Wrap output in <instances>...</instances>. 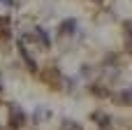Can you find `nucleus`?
<instances>
[{
	"instance_id": "obj_2",
	"label": "nucleus",
	"mask_w": 132,
	"mask_h": 130,
	"mask_svg": "<svg viewBox=\"0 0 132 130\" xmlns=\"http://www.w3.org/2000/svg\"><path fill=\"white\" fill-rule=\"evenodd\" d=\"M93 121H95L102 130H107L109 126H111V119H109L107 114H102V112H95V114H93Z\"/></svg>"
},
{
	"instance_id": "obj_3",
	"label": "nucleus",
	"mask_w": 132,
	"mask_h": 130,
	"mask_svg": "<svg viewBox=\"0 0 132 130\" xmlns=\"http://www.w3.org/2000/svg\"><path fill=\"white\" fill-rule=\"evenodd\" d=\"M74 30H77V21L74 19H65L60 23V35H72Z\"/></svg>"
},
{
	"instance_id": "obj_1",
	"label": "nucleus",
	"mask_w": 132,
	"mask_h": 130,
	"mask_svg": "<svg viewBox=\"0 0 132 130\" xmlns=\"http://www.w3.org/2000/svg\"><path fill=\"white\" fill-rule=\"evenodd\" d=\"M23 123H26V114H23L19 107H12V114H9L7 126H9L12 130H19V128H23Z\"/></svg>"
},
{
	"instance_id": "obj_4",
	"label": "nucleus",
	"mask_w": 132,
	"mask_h": 130,
	"mask_svg": "<svg viewBox=\"0 0 132 130\" xmlns=\"http://www.w3.org/2000/svg\"><path fill=\"white\" fill-rule=\"evenodd\" d=\"M19 51H21V56H23V60H26V65H28V67H30L32 72H35V70H37V65H35V60H32V56H30V53L26 51V47H23V44H19Z\"/></svg>"
},
{
	"instance_id": "obj_7",
	"label": "nucleus",
	"mask_w": 132,
	"mask_h": 130,
	"mask_svg": "<svg viewBox=\"0 0 132 130\" xmlns=\"http://www.w3.org/2000/svg\"><path fill=\"white\" fill-rule=\"evenodd\" d=\"M60 128H63V130H84L77 121H72V119H65V121L60 123Z\"/></svg>"
},
{
	"instance_id": "obj_11",
	"label": "nucleus",
	"mask_w": 132,
	"mask_h": 130,
	"mask_svg": "<svg viewBox=\"0 0 132 130\" xmlns=\"http://www.w3.org/2000/svg\"><path fill=\"white\" fill-rule=\"evenodd\" d=\"M95 2H102V0H95Z\"/></svg>"
},
{
	"instance_id": "obj_5",
	"label": "nucleus",
	"mask_w": 132,
	"mask_h": 130,
	"mask_svg": "<svg viewBox=\"0 0 132 130\" xmlns=\"http://www.w3.org/2000/svg\"><path fill=\"white\" fill-rule=\"evenodd\" d=\"M116 102L118 105H132V91H121L116 95Z\"/></svg>"
},
{
	"instance_id": "obj_6",
	"label": "nucleus",
	"mask_w": 132,
	"mask_h": 130,
	"mask_svg": "<svg viewBox=\"0 0 132 130\" xmlns=\"http://www.w3.org/2000/svg\"><path fill=\"white\" fill-rule=\"evenodd\" d=\"M123 35H125L128 47H132V21H123Z\"/></svg>"
},
{
	"instance_id": "obj_9",
	"label": "nucleus",
	"mask_w": 132,
	"mask_h": 130,
	"mask_svg": "<svg viewBox=\"0 0 132 130\" xmlns=\"http://www.w3.org/2000/svg\"><path fill=\"white\" fill-rule=\"evenodd\" d=\"M0 2H2V5H12V0H0Z\"/></svg>"
},
{
	"instance_id": "obj_10",
	"label": "nucleus",
	"mask_w": 132,
	"mask_h": 130,
	"mask_svg": "<svg viewBox=\"0 0 132 130\" xmlns=\"http://www.w3.org/2000/svg\"><path fill=\"white\" fill-rule=\"evenodd\" d=\"M0 91H2V81H0Z\"/></svg>"
},
{
	"instance_id": "obj_8",
	"label": "nucleus",
	"mask_w": 132,
	"mask_h": 130,
	"mask_svg": "<svg viewBox=\"0 0 132 130\" xmlns=\"http://www.w3.org/2000/svg\"><path fill=\"white\" fill-rule=\"evenodd\" d=\"M35 35L39 37V44H42V47H49V44H51V42H49V35H46L42 28H35Z\"/></svg>"
}]
</instances>
